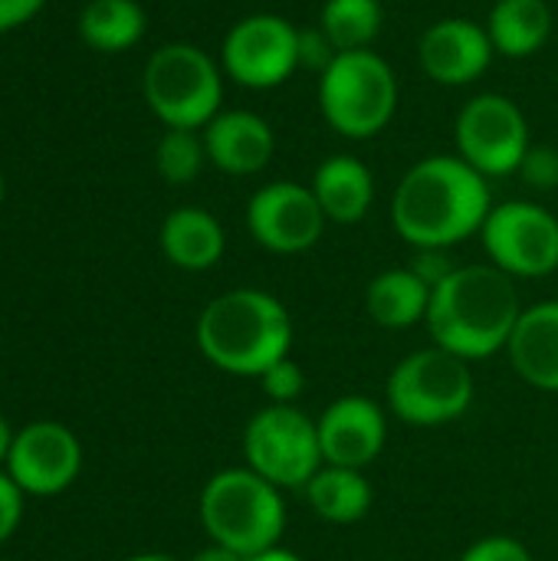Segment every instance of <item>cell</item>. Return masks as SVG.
I'll use <instances>...</instances> for the list:
<instances>
[{
  "label": "cell",
  "instance_id": "1",
  "mask_svg": "<svg viewBox=\"0 0 558 561\" xmlns=\"http://www.w3.org/2000/svg\"><path fill=\"white\" fill-rule=\"evenodd\" d=\"M493 210L487 178L460 154H431L418 161L391 197L398 237L418 250H447L483 230Z\"/></svg>",
  "mask_w": 558,
  "mask_h": 561
},
{
  "label": "cell",
  "instance_id": "2",
  "mask_svg": "<svg viewBox=\"0 0 558 561\" xmlns=\"http://www.w3.org/2000/svg\"><path fill=\"white\" fill-rule=\"evenodd\" d=\"M520 316L523 306L513 276L493 263H470L431 289L424 325L437 348L464 362H487L506 352Z\"/></svg>",
  "mask_w": 558,
  "mask_h": 561
},
{
  "label": "cell",
  "instance_id": "3",
  "mask_svg": "<svg viewBox=\"0 0 558 561\" xmlns=\"http://www.w3.org/2000/svg\"><path fill=\"white\" fill-rule=\"evenodd\" d=\"M201 355L240 378H260L293 348L289 309L263 289H230L210 299L194 329Z\"/></svg>",
  "mask_w": 558,
  "mask_h": 561
},
{
  "label": "cell",
  "instance_id": "4",
  "mask_svg": "<svg viewBox=\"0 0 558 561\" xmlns=\"http://www.w3.org/2000/svg\"><path fill=\"white\" fill-rule=\"evenodd\" d=\"M197 510L207 539L243 559L276 549L286 533L283 490L250 467L214 473L201 490Z\"/></svg>",
  "mask_w": 558,
  "mask_h": 561
},
{
  "label": "cell",
  "instance_id": "5",
  "mask_svg": "<svg viewBox=\"0 0 558 561\" xmlns=\"http://www.w3.org/2000/svg\"><path fill=\"white\" fill-rule=\"evenodd\" d=\"M319 108L342 138H375L395 118L398 79L375 49L339 53L319 76Z\"/></svg>",
  "mask_w": 558,
  "mask_h": 561
},
{
  "label": "cell",
  "instance_id": "6",
  "mask_svg": "<svg viewBox=\"0 0 558 561\" xmlns=\"http://www.w3.org/2000/svg\"><path fill=\"white\" fill-rule=\"evenodd\" d=\"M477 385L470 362L431 345L405 355L385 385L391 414L411 427H441L464 417L474 404Z\"/></svg>",
  "mask_w": 558,
  "mask_h": 561
},
{
  "label": "cell",
  "instance_id": "7",
  "mask_svg": "<svg viewBox=\"0 0 558 561\" xmlns=\"http://www.w3.org/2000/svg\"><path fill=\"white\" fill-rule=\"evenodd\" d=\"M148 108L168 128H204L224 99V76L217 62L194 43H164L151 53L141 76Z\"/></svg>",
  "mask_w": 558,
  "mask_h": 561
},
{
  "label": "cell",
  "instance_id": "8",
  "mask_svg": "<svg viewBox=\"0 0 558 561\" xmlns=\"http://www.w3.org/2000/svg\"><path fill=\"white\" fill-rule=\"evenodd\" d=\"M243 457L253 473L280 490H306L326 467L319 427L296 404H266L243 427Z\"/></svg>",
  "mask_w": 558,
  "mask_h": 561
},
{
  "label": "cell",
  "instance_id": "9",
  "mask_svg": "<svg viewBox=\"0 0 558 561\" xmlns=\"http://www.w3.org/2000/svg\"><path fill=\"white\" fill-rule=\"evenodd\" d=\"M480 240L490 263L513 279H543L558 270V217L543 204H497L483 220Z\"/></svg>",
  "mask_w": 558,
  "mask_h": 561
},
{
  "label": "cell",
  "instance_id": "10",
  "mask_svg": "<svg viewBox=\"0 0 558 561\" xmlns=\"http://www.w3.org/2000/svg\"><path fill=\"white\" fill-rule=\"evenodd\" d=\"M529 145V122L523 108L500 92L470 99L457 115V151L483 178L520 171Z\"/></svg>",
  "mask_w": 558,
  "mask_h": 561
},
{
  "label": "cell",
  "instance_id": "11",
  "mask_svg": "<svg viewBox=\"0 0 558 561\" xmlns=\"http://www.w3.org/2000/svg\"><path fill=\"white\" fill-rule=\"evenodd\" d=\"M296 36L299 30L286 16L250 13L224 36V72L247 89H276L299 69Z\"/></svg>",
  "mask_w": 558,
  "mask_h": 561
},
{
  "label": "cell",
  "instance_id": "12",
  "mask_svg": "<svg viewBox=\"0 0 558 561\" xmlns=\"http://www.w3.org/2000/svg\"><path fill=\"white\" fill-rule=\"evenodd\" d=\"M329 217L322 214L312 187L293 181L263 184L247 204V227L250 237L270 253H306L326 233Z\"/></svg>",
  "mask_w": 558,
  "mask_h": 561
},
{
  "label": "cell",
  "instance_id": "13",
  "mask_svg": "<svg viewBox=\"0 0 558 561\" xmlns=\"http://www.w3.org/2000/svg\"><path fill=\"white\" fill-rule=\"evenodd\" d=\"M82 470V447L66 424L33 421L16 431L7 477L30 496H56L76 483Z\"/></svg>",
  "mask_w": 558,
  "mask_h": 561
},
{
  "label": "cell",
  "instance_id": "14",
  "mask_svg": "<svg viewBox=\"0 0 558 561\" xmlns=\"http://www.w3.org/2000/svg\"><path fill=\"white\" fill-rule=\"evenodd\" d=\"M316 427H319L322 460L349 470H365L368 463H375L388 440V417L382 404L365 394L335 398L322 411Z\"/></svg>",
  "mask_w": 558,
  "mask_h": 561
},
{
  "label": "cell",
  "instance_id": "15",
  "mask_svg": "<svg viewBox=\"0 0 558 561\" xmlns=\"http://www.w3.org/2000/svg\"><path fill=\"white\" fill-rule=\"evenodd\" d=\"M493 43L487 26L467 16H447L428 26L418 43L421 69L437 85H470L477 82L493 62Z\"/></svg>",
  "mask_w": 558,
  "mask_h": 561
},
{
  "label": "cell",
  "instance_id": "16",
  "mask_svg": "<svg viewBox=\"0 0 558 561\" xmlns=\"http://www.w3.org/2000/svg\"><path fill=\"white\" fill-rule=\"evenodd\" d=\"M204 148L214 168H220L224 174L247 178V174H260L273 161L276 138L266 118L247 108H234V112H217L204 125Z\"/></svg>",
  "mask_w": 558,
  "mask_h": 561
},
{
  "label": "cell",
  "instance_id": "17",
  "mask_svg": "<svg viewBox=\"0 0 558 561\" xmlns=\"http://www.w3.org/2000/svg\"><path fill=\"white\" fill-rule=\"evenodd\" d=\"M506 355L529 388L558 394V299L523 309Z\"/></svg>",
  "mask_w": 558,
  "mask_h": 561
},
{
  "label": "cell",
  "instance_id": "18",
  "mask_svg": "<svg viewBox=\"0 0 558 561\" xmlns=\"http://www.w3.org/2000/svg\"><path fill=\"white\" fill-rule=\"evenodd\" d=\"M312 194L332 224H358L375 201L372 168L355 154H332L312 174Z\"/></svg>",
  "mask_w": 558,
  "mask_h": 561
},
{
  "label": "cell",
  "instance_id": "19",
  "mask_svg": "<svg viewBox=\"0 0 558 561\" xmlns=\"http://www.w3.org/2000/svg\"><path fill=\"white\" fill-rule=\"evenodd\" d=\"M227 247L224 227L204 207H178L161 224V253L168 263L187 273H201L220 263Z\"/></svg>",
  "mask_w": 558,
  "mask_h": 561
},
{
  "label": "cell",
  "instance_id": "20",
  "mask_svg": "<svg viewBox=\"0 0 558 561\" xmlns=\"http://www.w3.org/2000/svg\"><path fill=\"white\" fill-rule=\"evenodd\" d=\"M487 33L497 53L526 59L549 43L553 7L546 0H497L487 20Z\"/></svg>",
  "mask_w": 558,
  "mask_h": 561
},
{
  "label": "cell",
  "instance_id": "21",
  "mask_svg": "<svg viewBox=\"0 0 558 561\" xmlns=\"http://www.w3.org/2000/svg\"><path fill=\"white\" fill-rule=\"evenodd\" d=\"M431 286L408 270H385L365 289V309L382 329H411L428 319Z\"/></svg>",
  "mask_w": 558,
  "mask_h": 561
},
{
  "label": "cell",
  "instance_id": "22",
  "mask_svg": "<svg viewBox=\"0 0 558 561\" xmlns=\"http://www.w3.org/2000/svg\"><path fill=\"white\" fill-rule=\"evenodd\" d=\"M306 500L312 506V513L332 526H352L358 519L368 516L372 510V483L365 480L362 470H349V467H332L326 463L309 483H306Z\"/></svg>",
  "mask_w": 558,
  "mask_h": 561
},
{
  "label": "cell",
  "instance_id": "23",
  "mask_svg": "<svg viewBox=\"0 0 558 561\" xmlns=\"http://www.w3.org/2000/svg\"><path fill=\"white\" fill-rule=\"evenodd\" d=\"M79 36L99 53H125L145 36V10L135 0H89Z\"/></svg>",
  "mask_w": 558,
  "mask_h": 561
},
{
  "label": "cell",
  "instance_id": "24",
  "mask_svg": "<svg viewBox=\"0 0 558 561\" xmlns=\"http://www.w3.org/2000/svg\"><path fill=\"white\" fill-rule=\"evenodd\" d=\"M385 23L382 0H326L319 26L339 53L368 49Z\"/></svg>",
  "mask_w": 558,
  "mask_h": 561
},
{
  "label": "cell",
  "instance_id": "25",
  "mask_svg": "<svg viewBox=\"0 0 558 561\" xmlns=\"http://www.w3.org/2000/svg\"><path fill=\"white\" fill-rule=\"evenodd\" d=\"M204 161H207L204 135H197L194 128H168L155 151L158 174L168 184H191L201 174Z\"/></svg>",
  "mask_w": 558,
  "mask_h": 561
},
{
  "label": "cell",
  "instance_id": "26",
  "mask_svg": "<svg viewBox=\"0 0 558 561\" xmlns=\"http://www.w3.org/2000/svg\"><path fill=\"white\" fill-rule=\"evenodd\" d=\"M260 388L263 394L270 398V404H296L306 391V375L303 368L286 355L280 358L276 365H270L263 375H260Z\"/></svg>",
  "mask_w": 558,
  "mask_h": 561
},
{
  "label": "cell",
  "instance_id": "27",
  "mask_svg": "<svg viewBox=\"0 0 558 561\" xmlns=\"http://www.w3.org/2000/svg\"><path fill=\"white\" fill-rule=\"evenodd\" d=\"M339 56V49L332 46V39L326 36L322 26H306L299 30L296 36V59H299V69H312V72H326L332 66V59Z\"/></svg>",
  "mask_w": 558,
  "mask_h": 561
},
{
  "label": "cell",
  "instance_id": "28",
  "mask_svg": "<svg viewBox=\"0 0 558 561\" xmlns=\"http://www.w3.org/2000/svg\"><path fill=\"white\" fill-rule=\"evenodd\" d=\"M520 174L529 187L536 191H553L558 187V148L553 145H529Z\"/></svg>",
  "mask_w": 558,
  "mask_h": 561
},
{
  "label": "cell",
  "instance_id": "29",
  "mask_svg": "<svg viewBox=\"0 0 558 561\" xmlns=\"http://www.w3.org/2000/svg\"><path fill=\"white\" fill-rule=\"evenodd\" d=\"M460 561H533V552L516 536H483L460 556Z\"/></svg>",
  "mask_w": 558,
  "mask_h": 561
},
{
  "label": "cell",
  "instance_id": "30",
  "mask_svg": "<svg viewBox=\"0 0 558 561\" xmlns=\"http://www.w3.org/2000/svg\"><path fill=\"white\" fill-rule=\"evenodd\" d=\"M23 519V490L7 477V470H0V546L16 533Z\"/></svg>",
  "mask_w": 558,
  "mask_h": 561
},
{
  "label": "cell",
  "instance_id": "31",
  "mask_svg": "<svg viewBox=\"0 0 558 561\" xmlns=\"http://www.w3.org/2000/svg\"><path fill=\"white\" fill-rule=\"evenodd\" d=\"M411 270L434 289V286H441L457 266H454V260L447 256V250H418V256H414V263H411Z\"/></svg>",
  "mask_w": 558,
  "mask_h": 561
},
{
  "label": "cell",
  "instance_id": "32",
  "mask_svg": "<svg viewBox=\"0 0 558 561\" xmlns=\"http://www.w3.org/2000/svg\"><path fill=\"white\" fill-rule=\"evenodd\" d=\"M46 0H0V33H10L33 20L43 10Z\"/></svg>",
  "mask_w": 558,
  "mask_h": 561
},
{
  "label": "cell",
  "instance_id": "33",
  "mask_svg": "<svg viewBox=\"0 0 558 561\" xmlns=\"http://www.w3.org/2000/svg\"><path fill=\"white\" fill-rule=\"evenodd\" d=\"M191 561H247L243 556H237V552H230V549H224V546H207V549H201L197 556Z\"/></svg>",
  "mask_w": 558,
  "mask_h": 561
},
{
  "label": "cell",
  "instance_id": "34",
  "mask_svg": "<svg viewBox=\"0 0 558 561\" xmlns=\"http://www.w3.org/2000/svg\"><path fill=\"white\" fill-rule=\"evenodd\" d=\"M13 437L16 431L0 417V467H7V457H10V447H13Z\"/></svg>",
  "mask_w": 558,
  "mask_h": 561
},
{
  "label": "cell",
  "instance_id": "35",
  "mask_svg": "<svg viewBox=\"0 0 558 561\" xmlns=\"http://www.w3.org/2000/svg\"><path fill=\"white\" fill-rule=\"evenodd\" d=\"M247 561H303L296 552H289V549H283V546H276V549H270V552H260V556H253V559Z\"/></svg>",
  "mask_w": 558,
  "mask_h": 561
},
{
  "label": "cell",
  "instance_id": "36",
  "mask_svg": "<svg viewBox=\"0 0 558 561\" xmlns=\"http://www.w3.org/2000/svg\"><path fill=\"white\" fill-rule=\"evenodd\" d=\"M125 561H178V559L161 556V552H145V556H132V559H125Z\"/></svg>",
  "mask_w": 558,
  "mask_h": 561
},
{
  "label": "cell",
  "instance_id": "37",
  "mask_svg": "<svg viewBox=\"0 0 558 561\" xmlns=\"http://www.w3.org/2000/svg\"><path fill=\"white\" fill-rule=\"evenodd\" d=\"M0 207H3V178H0Z\"/></svg>",
  "mask_w": 558,
  "mask_h": 561
}]
</instances>
